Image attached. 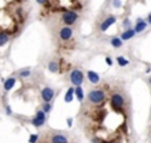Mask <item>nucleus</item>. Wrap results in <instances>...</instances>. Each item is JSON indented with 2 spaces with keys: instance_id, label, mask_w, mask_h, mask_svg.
<instances>
[{
  "instance_id": "1",
  "label": "nucleus",
  "mask_w": 151,
  "mask_h": 143,
  "mask_svg": "<svg viewBox=\"0 0 151 143\" xmlns=\"http://www.w3.org/2000/svg\"><path fill=\"white\" fill-rule=\"evenodd\" d=\"M105 96L99 102L81 103L78 127L89 143H134L131 98L121 81H104Z\"/></svg>"
},
{
  "instance_id": "2",
  "label": "nucleus",
  "mask_w": 151,
  "mask_h": 143,
  "mask_svg": "<svg viewBox=\"0 0 151 143\" xmlns=\"http://www.w3.org/2000/svg\"><path fill=\"white\" fill-rule=\"evenodd\" d=\"M39 143H77L70 139V137L64 131H56L50 130L42 135V138L39 141Z\"/></svg>"
},
{
  "instance_id": "3",
  "label": "nucleus",
  "mask_w": 151,
  "mask_h": 143,
  "mask_svg": "<svg viewBox=\"0 0 151 143\" xmlns=\"http://www.w3.org/2000/svg\"><path fill=\"white\" fill-rule=\"evenodd\" d=\"M80 19V15L76 11H65L60 15V21L63 25L66 27H73Z\"/></svg>"
},
{
  "instance_id": "4",
  "label": "nucleus",
  "mask_w": 151,
  "mask_h": 143,
  "mask_svg": "<svg viewBox=\"0 0 151 143\" xmlns=\"http://www.w3.org/2000/svg\"><path fill=\"white\" fill-rule=\"evenodd\" d=\"M69 80H70V82L73 83V85L80 86V85H82L83 80H85V74H83V72L81 70V69H73V70L70 72Z\"/></svg>"
},
{
  "instance_id": "5",
  "label": "nucleus",
  "mask_w": 151,
  "mask_h": 143,
  "mask_svg": "<svg viewBox=\"0 0 151 143\" xmlns=\"http://www.w3.org/2000/svg\"><path fill=\"white\" fill-rule=\"evenodd\" d=\"M53 97H55V90H53L52 88L47 86V88L42 89V91H41V98H42V101H44V102L49 103V102L53 99Z\"/></svg>"
},
{
  "instance_id": "6",
  "label": "nucleus",
  "mask_w": 151,
  "mask_h": 143,
  "mask_svg": "<svg viewBox=\"0 0 151 143\" xmlns=\"http://www.w3.org/2000/svg\"><path fill=\"white\" fill-rule=\"evenodd\" d=\"M115 21H117V19H115V16L113 15H109L106 19H104V21L101 23V25H99V31L101 32H105L107 28H109L111 24H114Z\"/></svg>"
},
{
  "instance_id": "7",
  "label": "nucleus",
  "mask_w": 151,
  "mask_h": 143,
  "mask_svg": "<svg viewBox=\"0 0 151 143\" xmlns=\"http://www.w3.org/2000/svg\"><path fill=\"white\" fill-rule=\"evenodd\" d=\"M45 122V113L44 111H37L36 117L33 118V121H32V123H33L35 126H37V127H40V126H42Z\"/></svg>"
},
{
  "instance_id": "8",
  "label": "nucleus",
  "mask_w": 151,
  "mask_h": 143,
  "mask_svg": "<svg viewBox=\"0 0 151 143\" xmlns=\"http://www.w3.org/2000/svg\"><path fill=\"white\" fill-rule=\"evenodd\" d=\"M134 34H135L134 29H133V28H127V29H125V31L121 33V37H119V39L122 40V41H127V40L133 39Z\"/></svg>"
},
{
  "instance_id": "9",
  "label": "nucleus",
  "mask_w": 151,
  "mask_h": 143,
  "mask_svg": "<svg viewBox=\"0 0 151 143\" xmlns=\"http://www.w3.org/2000/svg\"><path fill=\"white\" fill-rule=\"evenodd\" d=\"M147 27V23L145 20H142V19H138L137 20V25L134 27V32L135 33H139V32H143L145 29H146Z\"/></svg>"
},
{
  "instance_id": "10",
  "label": "nucleus",
  "mask_w": 151,
  "mask_h": 143,
  "mask_svg": "<svg viewBox=\"0 0 151 143\" xmlns=\"http://www.w3.org/2000/svg\"><path fill=\"white\" fill-rule=\"evenodd\" d=\"M11 40H12V37L8 36L7 33H0V47H4V45L8 44Z\"/></svg>"
},
{
  "instance_id": "11",
  "label": "nucleus",
  "mask_w": 151,
  "mask_h": 143,
  "mask_svg": "<svg viewBox=\"0 0 151 143\" xmlns=\"http://www.w3.org/2000/svg\"><path fill=\"white\" fill-rule=\"evenodd\" d=\"M15 82H16L15 78H8V80L4 82V90L5 91H9L11 89L15 86Z\"/></svg>"
},
{
  "instance_id": "12",
  "label": "nucleus",
  "mask_w": 151,
  "mask_h": 143,
  "mask_svg": "<svg viewBox=\"0 0 151 143\" xmlns=\"http://www.w3.org/2000/svg\"><path fill=\"white\" fill-rule=\"evenodd\" d=\"M110 44H111L114 48H122L123 41L119 39V37H113V39H110Z\"/></svg>"
},
{
  "instance_id": "13",
  "label": "nucleus",
  "mask_w": 151,
  "mask_h": 143,
  "mask_svg": "<svg viewBox=\"0 0 151 143\" xmlns=\"http://www.w3.org/2000/svg\"><path fill=\"white\" fill-rule=\"evenodd\" d=\"M88 77H89V80H90V82L93 83V85H96V83L99 82V77L94 72H88Z\"/></svg>"
},
{
  "instance_id": "14",
  "label": "nucleus",
  "mask_w": 151,
  "mask_h": 143,
  "mask_svg": "<svg viewBox=\"0 0 151 143\" xmlns=\"http://www.w3.org/2000/svg\"><path fill=\"white\" fill-rule=\"evenodd\" d=\"M147 141L151 143V110H150V118H149V126H147Z\"/></svg>"
},
{
  "instance_id": "15",
  "label": "nucleus",
  "mask_w": 151,
  "mask_h": 143,
  "mask_svg": "<svg viewBox=\"0 0 151 143\" xmlns=\"http://www.w3.org/2000/svg\"><path fill=\"white\" fill-rule=\"evenodd\" d=\"M117 60H118V64H119L121 66H126V65L129 64V63H127V60H125V58H122V57H118Z\"/></svg>"
},
{
  "instance_id": "16",
  "label": "nucleus",
  "mask_w": 151,
  "mask_h": 143,
  "mask_svg": "<svg viewBox=\"0 0 151 143\" xmlns=\"http://www.w3.org/2000/svg\"><path fill=\"white\" fill-rule=\"evenodd\" d=\"M19 74H20V77H28V75L31 74V72L29 70H21V72H19Z\"/></svg>"
},
{
  "instance_id": "17",
  "label": "nucleus",
  "mask_w": 151,
  "mask_h": 143,
  "mask_svg": "<svg viewBox=\"0 0 151 143\" xmlns=\"http://www.w3.org/2000/svg\"><path fill=\"white\" fill-rule=\"evenodd\" d=\"M36 1H37V4H40V5H44L45 3L48 1V0H36Z\"/></svg>"
},
{
  "instance_id": "18",
  "label": "nucleus",
  "mask_w": 151,
  "mask_h": 143,
  "mask_svg": "<svg viewBox=\"0 0 151 143\" xmlns=\"http://www.w3.org/2000/svg\"><path fill=\"white\" fill-rule=\"evenodd\" d=\"M147 23H149V24H151V13L149 15V17H147Z\"/></svg>"
},
{
  "instance_id": "19",
  "label": "nucleus",
  "mask_w": 151,
  "mask_h": 143,
  "mask_svg": "<svg viewBox=\"0 0 151 143\" xmlns=\"http://www.w3.org/2000/svg\"><path fill=\"white\" fill-rule=\"evenodd\" d=\"M149 83H150V86H151V78H150V81H149Z\"/></svg>"
}]
</instances>
